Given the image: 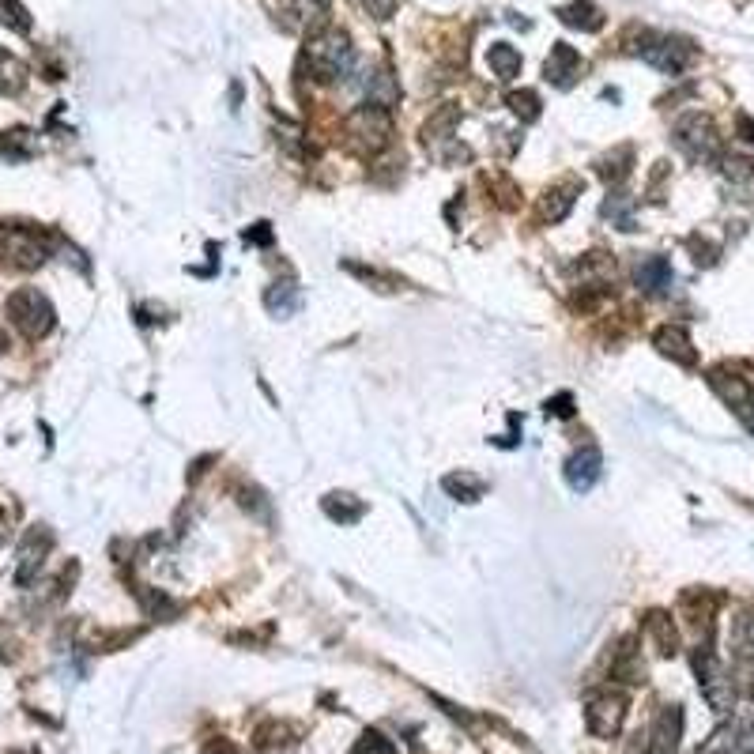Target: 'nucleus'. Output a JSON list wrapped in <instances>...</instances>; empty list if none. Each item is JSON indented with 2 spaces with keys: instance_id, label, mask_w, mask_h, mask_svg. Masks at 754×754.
<instances>
[{
  "instance_id": "nucleus-26",
  "label": "nucleus",
  "mask_w": 754,
  "mask_h": 754,
  "mask_svg": "<svg viewBox=\"0 0 754 754\" xmlns=\"http://www.w3.org/2000/svg\"><path fill=\"white\" fill-rule=\"evenodd\" d=\"M736 649H739V656L754 660V615H743V619L736 623Z\"/></svg>"
},
{
  "instance_id": "nucleus-12",
  "label": "nucleus",
  "mask_w": 754,
  "mask_h": 754,
  "mask_svg": "<svg viewBox=\"0 0 754 754\" xmlns=\"http://www.w3.org/2000/svg\"><path fill=\"white\" fill-rule=\"evenodd\" d=\"M653 344L660 347V355L683 362V366H694V362H698V351H694V344H690V336L683 325H664L653 336Z\"/></svg>"
},
{
  "instance_id": "nucleus-1",
  "label": "nucleus",
  "mask_w": 754,
  "mask_h": 754,
  "mask_svg": "<svg viewBox=\"0 0 754 754\" xmlns=\"http://www.w3.org/2000/svg\"><path fill=\"white\" fill-rule=\"evenodd\" d=\"M53 234L31 223H0V257L12 268H38L50 257Z\"/></svg>"
},
{
  "instance_id": "nucleus-30",
  "label": "nucleus",
  "mask_w": 754,
  "mask_h": 754,
  "mask_svg": "<svg viewBox=\"0 0 754 754\" xmlns=\"http://www.w3.org/2000/svg\"><path fill=\"white\" fill-rule=\"evenodd\" d=\"M246 242L268 246V242H272V227H268V223H253V230H246Z\"/></svg>"
},
{
  "instance_id": "nucleus-9",
  "label": "nucleus",
  "mask_w": 754,
  "mask_h": 754,
  "mask_svg": "<svg viewBox=\"0 0 754 754\" xmlns=\"http://www.w3.org/2000/svg\"><path fill=\"white\" fill-rule=\"evenodd\" d=\"M600 472H604V457H600L596 445H585V449H577L574 457L566 460V483L577 494L592 491V483L600 479Z\"/></svg>"
},
{
  "instance_id": "nucleus-23",
  "label": "nucleus",
  "mask_w": 754,
  "mask_h": 754,
  "mask_svg": "<svg viewBox=\"0 0 754 754\" xmlns=\"http://www.w3.org/2000/svg\"><path fill=\"white\" fill-rule=\"evenodd\" d=\"M645 630H649V638L656 641V653L672 656L675 653V626L668 615H660V611H653L649 619H645Z\"/></svg>"
},
{
  "instance_id": "nucleus-20",
  "label": "nucleus",
  "mask_w": 754,
  "mask_h": 754,
  "mask_svg": "<svg viewBox=\"0 0 754 754\" xmlns=\"http://www.w3.org/2000/svg\"><path fill=\"white\" fill-rule=\"evenodd\" d=\"M325 513L332 521H340V525H355L362 513H366V506H362L359 498H351V494H328Z\"/></svg>"
},
{
  "instance_id": "nucleus-17",
  "label": "nucleus",
  "mask_w": 754,
  "mask_h": 754,
  "mask_svg": "<svg viewBox=\"0 0 754 754\" xmlns=\"http://www.w3.org/2000/svg\"><path fill=\"white\" fill-rule=\"evenodd\" d=\"M487 65H491L494 80L509 83L513 76H517V72H521V53L513 50L509 42H494L491 53H487Z\"/></svg>"
},
{
  "instance_id": "nucleus-24",
  "label": "nucleus",
  "mask_w": 754,
  "mask_h": 754,
  "mask_svg": "<svg viewBox=\"0 0 754 754\" xmlns=\"http://www.w3.org/2000/svg\"><path fill=\"white\" fill-rule=\"evenodd\" d=\"M506 102L521 121H536V117H540V95H536V91H509Z\"/></svg>"
},
{
  "instance_id": "nucleus-22",
  "label": "nucleus",
  "mask_w": 754,
  "mask_h": 754,
  "mask_svg": "<svg viewBox=\"0 0 754 754\" xmlns=\"http://www.w3.org/2000/svg\"><path fill=\"white\" fill-rule=\"evenodd\" d=\"M23 83H27V65L8 50H0V95H16Z\"/></svg>"
},
{
  "instance_id": "nucleus-18",
  "label": "nucleus",
  "mask_w": 754,
  "mask_h": 754,
  "mask_svg": "<svg viewBox=\"0 0 754 754\" xmlns=\"http://www.w3.org/2000/svg\"><path fill=\"white\" fill-rule=\"evenodd\" d=\"M442 487L453 494L457 502H479V498L487 494V483L479 476H472V472H453V476L442 479Z\"/></svg>"
},
{
  "instance_id": "nucleus-6",
  "label": "nucleus",
  "mask_w": 754,
  "mask_h": 754,
  "mask_svg": "<svg viewBox=\"0 0 754 754\" xmlns=\"http://www.w3.org/2000/svg\"><path fill=\"white\" fill-rule=\"evenodd\" d=\"M328 8H332V0H279L276 19H279V27L291 34H306V31L317 34L325 27Z\"/></svg>"
},
{
  "instance_id": "nucleus-32",
  "label": "nucleus",
  "mask_w": 754,
  "mask_h": 754,
  "mask_svg": "<svg viewBox=\"0 0 754 754\" xmlns=\"http://www.w3.org/2000/svg\"><path fill=\"white\" fill-rule=\"evenodd\" d=\"M4 347H8V336H4V328H0V355H4Z\"/></svg>"
},
{
  "instance_id": "nucleus-4",
  "label": "nucleus",
  "mask_w": 754,
  "mask_h": 754,
  "mask_svg": "<svg viewBox=\"0 0 754 754\" xmlns=\"http://www.w3.org/2000/svg\"><path fill=\"white\" fill-rule=\"evenodd\" d=\"M641 61H649L653 68L668 72V76H679L683 68L690 65L694 57V46L687 38H672V34H641V42L634 46Z\"/></svg>"
},
{
  "instance_id": "nucleus-10",
  "label": "nucleus",
  "mask_w": 754,
  "mask_h": 754,
  "mask_svg": "<svg viewBox=\"0 0 754 754\" xmlns=\"http://www.w3.org/2000/svg\"><path fill=\"white\" fill-rule=\"evenodd\" d=\"M581 68H585L581 53H577L574 46H566V42H555V46H551V57H547V65H543V76L555 83V87H570V83L581 76Z\"/></svg>"
},
{
  "instance_id": "nucleus-11",
  "label": "nucleus",
  "mask_w": 754,
  "mask_h": 754,
  "mask_svg": "<svg viewBox=\"0 0 754 754\" xmlns=\"http://www.w3.org/2000/svg\"><path fill=\"white\" fill-rule=\"evenodd\" d=\"M53 536L46 532V528H31L27 532V540H23V547H19V570H16V581L19 585H27L34 574H38V566H42V558H46V551H50Z\"/></svg>"
},
{
  "instance_id": "nucleus-29",
  "label": "nucleus",
  "mask_w": 754,
  "mask_h": 754,
  "mask_svg": "<svg viewBox=\"0 0 754 754\" xmlns=\"http://www.w3.org/2000/svg\"><path fill=\"white\" fill-rule=\"evenodd\" d=\"M362 8L374 19H389L396 12V0H362Z\"/></svg>"
},
{
  "instance_id": "nucleus-2",
  "label": "nucleus",
  "mask_w": 754,
  "mask_h": 754,
  "mask_svg": "<svg viewBox=\"0 0 754 754\" xmlns=\"http://www.w3.org/2000/svg\"><path fill=\"white\" fill-rule=\"evenodd\" d=\"M306 61H310V72L317 80H344V76H351V68H355L351 38L344 31L313 34L310 46H306Z\"/></svg>"
},
{
  "instance_id": "nucleus-3",
  "label": "nucleus",
  "mask_w": 754,
  "mask_h": 754,
  "mask_svg": "<svg viewBox=\"0 0 754 754\" xmlns=\"http://www.w3.org/2000/svg\"><path fill=\"white\" fill-rule=\"evenodd\" d=\"M4 313H8V321H12L27 340H42L53 328V317H57L50 306V298L42 295V291H34V287H19L16 295L8 298Z\"/></svg>"
},
{
  "instance_id": "nucleus-28",
  "label": "nucleus",
  "mask_w": 754,
  "mask_h": 754,
  "mask_svg": "<svg viewBox=\"0 0 754 754\" xmlns=\"http://www.w3.org/2000/svg\"><path fill=\"white\" fill-rule=\"evenodd\" d=\"M547 415L570 419V415H574V396H570V393H558L555 400H547Z\"/></svg>"
},
{
  "instance_id": "nucleus-5",
  "label": "nucleus",
  "mask_w": 754,
  "mask_h": 754,
  "mask_svg": "<svg viewBox=\"0 0 754 754\" xmlns=\"http://www.w3.org/2000/svg\"><path fill=\"white\" fill-rule=\"evenodd\" d=\"M347 136H351V144H359L362 151H381L389 144V136H393L389 110H385V106H374V102L359 106L355 114H347Z\"/></svg>"
},
{
  "instance_id": "nucleus-31",
  "label": "nucleus",
  "mask_w": 754,
  "mask_h": 754,
  "mask_svg": "<svg viewBox=\"0 0 754 754\" xmlns=\"http://www.w3.org/2000/svg\"><path fill=\"white\" fill-rule=\"evenodd\" d=\"M4 543H8V513L0 509V547H4Z\"/></svg>"
},
{
  "instance_id": "nucleus-21",
  "label": "nucleus",
  "mask_w": 754,
  "mask_h": 754,
  "mask_svg": "<svg viewBox=\"0 0 754 754\" xmlns=\"http://www.w3.org/2000/svg\"><path fill=\"white\" fill-rule=\"evenodd\" d=\"M574 200H577V185H558V189H551L547 200H543V219L562 223V219L570 215V208H574Z\"/></svg>"
},
{
  "instance_id": "nucleus-14",
  "label": "nucleus",
  "mask_w": 754,
  "mask_h": 754,
  "mask_svg": "<svg viewBox=\"0 0 754 754\" xmlns=\"http://www.w3.org/2000/svg\"><path fill=\"white\" fill-rule=\"evenodd\" d=\"M672 283H675V272H672V264H668V257H645V261L638 264V287L645 295H664Z\"/></svg>"
},
{
  "instance_id": "nucleus-15",
  "label": "nucleus",
  "mask_w": 754,
  "mask_h": 754,
  "mask_svg": "<svg viewBox=\"0 0 754 754\" xmlns=\"http://www.w3.org/2000/svg\"><path fill=\"white\" fill-rule=\"evenodd\" d=\"M264 306H268V313H276V317H291L302 306V287H298L295 279H283V283L276 279L264 291Z\"/></svg>"
},
{
  "instance_id": "nucleus-16",
  "label": "nucleus",
  "mask_w": 754,
  "mask_h": 754,
  "mask_svg": "<svg viewBox=\"0 0 754 754\" xmlns=\"http://www.w3.org/2000/svg\"><path fill=\"white\" fill-rule=\"evenodd\" d=\"M558 19L566 27H577V31H600L604 27V12L596 4H589V0H574V4L558 8Z\"/></svg>"
},
{
  "instance_id": "nucleus-8",
  "label": "nucleus",
  "mask_w": 754,
  "mask_h": 754,
  "mask_svg": "<svg viewBox=\"0 0 754 754\" xmlns=\"http://www.w3.org/2000/svg\"><path fill=\"white\" fill-rule=\"evenodd\" d=\"M626 717V698L619 690H604L589 702V732L600 739H611L623 728Z\"/></svg>"
},
{
  "instance_id": "nucleus-33",
  "label": "nucleus",
  "mask_w": 754,
  "mask_h": 754,
  "mask_svg": "<svg viewBox=\"0 0 754 754\" xmlns=\"http://www.w3.org/2000/svg\"><path fill=\"white\" fill-rule=\"evenodd\" d=\"M12 754H27V751H12Z\"/></svg>"
},
{
  "instance_id": "nucleus-7",
  "label": "nucleus",
  "mask_w": 754,
  "mask_h": 754,
  "mask_svg": "<svg viewBox=\"0 0 754 754\" xmlns=\"http://www.w3.org/2000/svg\"><path fill=\"white\" fill-rule=\"evenodd\" d=\"M675 144H679V151H683L687 159H694V163L713 159V155H717V132H713V121L702 114L683 117V121L675 125Z\"/></svg>"
},
{
  "instance_id": "nucleus-13",
  "label": "nucleus",
  "mask_w": 754,
  "mask_h": 754,
  "mask_svg": "<svg viewBox=\"0 0 754 754\" xmlns=\"http://www.w3.org/2000/svg\"><path fill=\"white\" fill-rule=\"evenodd\" d=\"M679 732H683V713H679V709H664L653 724L649 754H675V747H679Z\"/></svg>"
},
{
  "instance_id": "nucleus-19",
  "label": "nucleus",
  "mask_w": 754,
  "mask_h": 754,
  "mask_svg": "<svg viewBox=\"0 0 754 754\" xmlns=\"http://www.w3.org/2000/svg\"><path fill=\"white\" fill-rule=\"evenodd\" d=\"M34 155V132L27 129H12V132H0V159L8 163H23Z\"/></svg>"
},
{
  "instance_id": "nucleus-25",
  "label": "nucleus",
  "mask_w": 754,
  "mask_h": 754,
  "mask_svg": "<svg viewBox=\"0 0 754 754\" xmlns=\"http://www.w3.org/2000/svg\"><path fill=\"white\" fill-rule=\"evenodd\" d=\"M0 23H8V27H16V31H31V16H27V8L16 4V0H0Z\"/></svg>"
},
{
  "instance_id": "nucleus-27",
  "label": "nucleus",
  "mask_w": 754,
  "mask_h": 754,
  "mask_svg": "<svg viewBox=\"0 0 754 754\" xmlns=\"http://www.w3.org/2000/svg\"><path fill=\"white\" fill-rule=\"evenodd\" d=\"M351 754H396V747L381 736V732H366V736L359 739V747H355Z\"/></svg>"
}]
</instances>
